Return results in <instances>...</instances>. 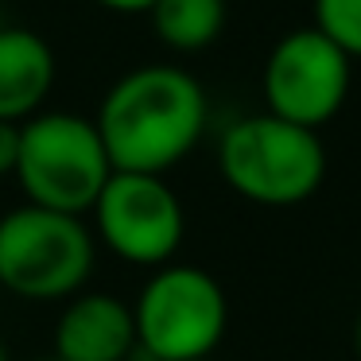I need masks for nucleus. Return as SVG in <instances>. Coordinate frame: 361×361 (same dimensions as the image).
<instances>
[{
	"instance_id": "obj_5",
	"label": "nucleus",
	"mask_w": 361,
	"mask_h": 361,
	"mask_svg": "<svg viewBox=\"0 0 361 361\" xmlns=\"http://www.w3.org/2000/svg\"><path fill=\"white\" fill-rule=\"evenodd\" d=\"M136 350L148 361L214 357L229 326L221 283L198 264H164L133 303Z\"/></svg>"
},
{
	"instance_id": "obj_12",
	"label": "nucleus",
	"mask_w": 361,
	"mask_h": 361,
	"mask_svg": "<svg viewBox=\"0 0 361 361\" xmlns=\"http://www.w3.org/2000/svg\"><path fill=\"white\" fill-rule=\"evenodd\" d=\"M16 159H20V125L0 121V179L16 175Z\"/></svg>"
},
{
	"instance_id": "obj_2",
	"label": "nucleus",
	"mask_w": 361,
	"mask_h": 361,
	"mask_svg": "<svg viewBox=\"0 0 361 361\" xmlns=\"http://www.w3.org/2000/svg\"><path fill=\"white\" fill-rule=\"evenodd\" d=\"M218 171L237 198L268 210L299 206L326 179L319 133L272 113L241 117L218 140Z\"/></svg>"
},
{
	"instance_id": "obj_11",
	"label": "nucleus",
	"mask_w": 361,
	"mask_h": 361,
	"mask_svg": "<svg viewBox=\"0 0 361 361\" xmlns=\"http://www.w3.org/2000/svg\"><path fill=\"white\" fill-rule=\"evenodd\" d=\"M314 27L350 59H361V0H314Z\"/></svg>"
},
{
	"instance_id": "obj_10",
	"label": "nucleus",
	"mask_w": 361,
	"mask_h": 361,
	"mask_svg": "<svg viewBox=\"0 0 361 361\" xmlns=\"http://www.w3.org/2000/svg\"><path fill=\"white\" fill-rule=\"evenodd\" d=\"M226 0H156L148 8L152 32L175 55H198L226 32Z\"/></svg>"
},
{
	"instance_id": "obj_13",
	"label": "nucleus",
	"mask_w": 361,
	"mask_h": 361,
	"mask_svg": "<svg viewBox=\"0 0 361 361\" xmlns=\"http://www.w3.org/2000/svg\"><path fill=\"white\" fill-rule=\"evenodd\" d=\"M94 4H102L109 12H121V16H148V8L156 0H94Z\"/></svg>"
},
{
	"instance_id": "obj_7",
	"label": "nucleus",
	"mask_w": 361,
	"mask_h": 361,
	"mask_svg": "<svg viewBox=\"0 0 361 361\" xmlns=\"http://www.w3.org/2000/svg\"><path fill=\"white\" fill-rule=\"evenodd\" d=\"M90 214L105 249L140 268L171 264L187 233L183 202L164 175L113 171Z\"/></svg>"
},
{
	"instance_id": "obj_6",
	"label": "nucleus",
	"mask_w": 361,
	"mask_h": 361,
	"mask_svg": "<svg viewBox=\"0 0 361 361\" xmlns=\"http://www.w3.org/2000/svg\"><path fill=\"white\" fill-rule=\"evenodd\" d=\"M353 82V59L319 27H291L272 43L260 71L264 113L319 133L342 113Z\"/></svg>"
},
{
	"instance_id": "obj_8",
	"label": "nucleus",
	"mask_w": 361,
	"mask_h": 361,
	"mask_svg": "<svg viewBox=\"0 0 361 361\" xmlns=\"http://www.w3.org/2000/svg\"><path fill=\"white\" fill-rule=\"evenodd\" d=\"M133 307L109 291H78L66 299L55 326L59 361H133Z\"/></svg>"
},
{
	"instance_id": "obj_18",
	"label": "nucleus",
	"mask_w": 361,
	"mask_h": 361,
	"mask_svg": "<svg viewBox=\"0 0 361 361\" xmlns=\"http://www.w3.org/2000/svg\"><path fill=\"white\" fill-rule=\"evenodd\" d=\"M0 27H4V20H0Z\"/></svg>"
},
{
	"instance_id": "obj_9",
	"label": "nucleus",
	"mask_w": 361,
	"mask_h": 361,
	"mask_svg": "<svg viewBox=\"0 0 361 361\" xmlns=\"http://www.w3.org/2000/svg\"><path fill=\"white\" fill-rule=\"evenodd\" d=\"M55 51L32 27H0V121L24 125L43 113V102L55 90Z\"/></svg>"
},
{
	"instance_id": "obj_14",
	"label": "nucleus",
	"mask_w": 361,
	"mask_h": 361,
	"mask_svg": "<svg viewBox=\"0 0 361 361\" xmlns=\"http://www.w3.org/2000/svg\"><path fill=\"white\" fill-rule=\"evenodd\" d=\"M353 342H357V357H361V319H357V330H353Z\"/></svg>"
},
{
	"instance_id": "obj_17",
	"label": "nucleus",
	"mask_w": 361,
	"mask_h": 361,
	"mask_svg": "<svg viewBox=\"0 0 361 361\" xmlns=\"http://www.w3.org/2000/svg\"><path fill=\"white\" fill-rule=\"evenodd\" d=\"M39 361H59V357H55V353H51V357H39Z\"/></svg>"
},
{
	"instance_id": "obj_15",
	"label": "nucleus",
	"mask_w": 361,
	"mask_h": 361,
	"mask_svg": "<svg viewBox=\"0 0 361 361\" xmlns=\"http://www.w3.org/2000/svg\"><path fill=\"white\" fill-rule=\"evenodd\" d=\"M0 361H8V353H4V342H0Z\"/></svg>"
},
{
	"instance_id": "obj_1",
	"label": "nucleus",
	"mask_w": 361,
	"mask_h": 361,
	"mask_svg": "<svg viewBox=\"0 0 361 361\" xmlns=\"http://www.w3.org/2000/svg\"><path fill=\"white\" fill-rule=\"evenodd\" d=\"M206 117L210 105L195 74L171 63H148L113 82L94 125L113 171L167 175L198 148Z\"/></svg>"
},
{
	"instance_id": "obj_3",
	"label": "nucleus",
	"mask_w": 361,
	"mask_h": 361,
	"mask_svg": "<svg viewBox=\"0 0 361 361\" xmlns=\"http://www.w3.org/2000/svg\"><path fill=\"white\" fill-rule=\"evenodd\" d=\"M109 175L113 164L94 117L35 113L20 125V159L12 179L32 206L86 218Z\"/></svg>"
},
{
	"instance_id": "obj_16",
	"label": "nucleus",
	"mask_w": 361,
	"mask_h": 361,
	"mask_svg": "<svg viewBox=\"0 0 361 361\" xmlns=\"http://www.w3.org/2000/svg\"><path fill=\"white\" fill-rule=\"evenodd\" d=\"M190 361H218V357H190Z\"/></svg>"
},
{
	"instance_id": "obj_4",
	"label": "nucleus",
	"mask_w": 361,
	"mask_h": 361,
	"mask_svg": "<svg viewBox=\"0 0 361 361\" xmlns=\"http://www.w3.org/2000/svg\"><path fill=\"white\" fill-rule=\"evenodd\" d=\"M94 233L82 218L43 206L0 214V288L27 303H63L86 291Z\"/></svg>"
}]
</instances>
